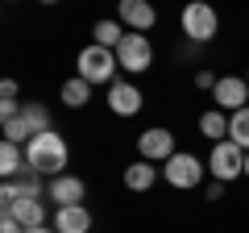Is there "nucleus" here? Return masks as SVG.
Masks as SVG:
<instances>
[{"mask_svg":"<svg viewBox=\"0 0 249 233\" xmlns=\"http://www.w3.org/2000/svg\"><path fill=\"white\" fill-rule=\"evenodd\" d=\"M67 158H71V150H67V142H62V134H54V129H46V134H37L34 142H25V162L29 171H37L42 179H58V175H67Z\"/></svg>","mask_w":249,"mask_h":233,"instance_id":"nucleus-1","label":"nucleus"},{"mask_svg":"<svg viewBox=\"0 0 249 233\" xmlns=\"http://www.w3.org/2000/svg\"><path fill=\"white\" fill-rule=\"evenodd\" d=\"M75 67H79V79H88L91 88H96V83H112L121 63H116V50H108V46L91 42V46H83V50H79Z\"/></svg>","mask_w":249,"mask_h":233,"instance_id":"nucleus-2","label":"nucleus"},{"mask_svg":"<svg viewBox=\"0 0 249 233\" xmlns=\"http://www.w3.org/2000/svg\"><path fill=\"white\" fill-rule=\"evenodd\" d=\"M208 171H212L220 183H232L245 175V146H237L232 137H224V142L212 146V158H208Z\"/></svg>","mask_w":249,"mask_h":233,"instance_id":"nucleus-3","label":"nucleus"},{"mask_svg":"<svg viewBox=\"0 0 249 233\" xmlns=\"http://www.w3.org/2000/svg\"><path fill=\"white\" fill-rule=\"evenodd\" d=\"M162 175H166V183L170 188H178V192H191V188H199V179H204V162L196 158V154H170L166 162H162Z\"/></svg>","mask_w":249,"mask_h":233,"instance_id":"nucleus-4","label":"nucleus"},{"mask_svg":"<svg viewBox=\"0 0 249 233\" xmlns=\"http://www.w3.org/2000/svg\"><path fill=\"white\" fill-rule=\"evenodd\" d=\"M216 25H220V17H216V9L208 0H191L183 9V34L191 38V42H208V38L216 34Z\"/></svg>","mask_w":249,"mask_h":233,"instance_id":"nucleus-5","label":"nucleus"},{"mask_svg":"<svg viewBox=\"0 0 249 233\" xmlns=\"http://www.w3.org/2000/svg\"><path fill=\"white\" fill-rule=\"evenodd\" d=\"M116 63H121L124 71H133V75L150 71V63H154L150 38H145V34H124V42L116 46Z\"/></svg>","mask_w":249,"mask_h":233,"instance_id":"nucleus-6","label":"nucleus"},{"mask_svg":"<svg viewBox=\"0 0 249 233\" xmlns=\"http://www.w3.org/2000/svg\"><path fill=\"white\" fill-rule=\"evenodd\" d=\"M137 150H142L145 162H166L170 154H178V150H175V134H170V129H162V125L145 129V134L137 137Z\"/></svg>","mask_w":249,"mask_h":233,"instance_id":"nucleus-7","label":"nucleus"},{"mask_svg":"<svg viewBox=\"0 0 249 233\" xmlns=\"http://www.w3.org/2000/svg\"><path fill=\"white\" fill-rule=\"evenodd\" d=\"M212 100H216V108H224V113L245 108V100H249V79H241V75H224V79H216Z\"/></svg>","mask_w":249,"mask_h":233,"instance_id":"nucleus-8","label":"nucleus"},{"mask_svg":"<svg viewBox=\"0 0 249 233\" xmlns=\"http://www.w3.org/2000/svg\"><path fill=\"white\" fill-rule=\"evenodd\" d=\"M108 108L116 116H137L142 113V92L133 83H124V79H112L108 83Z\"/></svg>","mask_w":249,"mask_h":233,"instance_id":"nucleus-9","label":"nucleus"},{"mask_svg":"<svg viewBox=\"0 0 249 233\" xmlns=\"http://www.w3.org/2000/svg\"><path fill=\"white\" fill-rule=\"evenodd\" d=\"M116 13H121V25L137 29V34L154 29V21H158V13H154L150 0H121V4H116Z\"/></svg>","mask_w":249,"mask_h":233,"instance_id":"nucleus-10","label":"nucleus"},{"mask_svg":"<svg viewBox=\"0 0 249 233\" xmlns=\"http://www.w3.org/2000/svg\"><path fill=\"white\" fill-rule=\"evenodd\" d=\"M4 216H13L21 229H42L46 225V204H42V196H21L13 208H4Z\"/></svg>","mask_w":249,"mask_h":233,"instance_id":"nucleus-11","label":"nucleus"},{"mask_svg":"<svg viewBox=\"0 0 249 233\" xmlns=\"http://www.w3.org/2000/svg\"><path fill=\"white\" fill-rule=\"evenodd\" d=\"M46 196H50L58 208H67V204H83L88 188H83V179H79V175H58V179H50Z\"/></svg>","mask_w":249,"mask_h":233,"instance_id":"nucleus-12","label":"nucleus"},{"mask_svg":"<svg viewBox=\"0 0 249 233\" xmlns=\"http://www.w3.org/2000/svg\"><path fill=\"white\" fill-rule=\"evenodd\" d=\"M54 229H58V233H91V213L83 204L54 208Z\"/></svg>","mask_w":249,"mask_h":233,"instance_id":"nucleus-13","label":"nucleus"},{"mask_svg":"<svg viewBox=\"0 0 249 233\" xmlns=\"http://www.w3.org/2000/svg\"><path fill=\"white\" fill-rule=\"evenodd\" d=\"M154 179H158V167L145 162V158H137V162L124 167V188H129V192H150Z\"/></svg>","mask_w":249,"mask_h":233,"instance_id":"nucleus-14","label":"nucleus"},{"mask_svg":"<svg viewBox=\"0 0 249 233\" xmlns=\"http://www.w3.org/2000/svg\"><path fill=\"white\" fill-rule=\"evenodd\" d=\"M21 171H25V154H21L17 142H0V175L4 179H17Z\"/></svg>","mask_w":249,"mask_h":233,"instance_id":"nucleus-15","label":"nucleus"},{"mask_svg":"<svg viewBox=\"0 0 249 233\" xmlns=\"http://www.w3.org/2000/svg\"><path fill=\"white\" fill-rule=\"evenodd\" d=\"M58 96H62V104H67V108H83V104L91 100V83L75 75V79H67V83L58 88Z\"/></svg>","mask_w":249,"mask_h":233,"instance_id":"nucleus-16","label":"nucleus"},{"mask_svg":"<svg viewBox=\"0 0 249 233\" xmlns=\"http://www.w3.org/2000/svg\"><path fill=\"white\" fill-rule=\"evenodd\" d=\"M199 134L212 137V142H224L229 137V116H224V108H212V113L199 116Z\"/></svg>","mask_w":249,"mask_h":233,"instance_id":"nucleus-17","label":"nucleus"},{"mask_svg":"<svg viewBox=\"0 0 249 233\" xmlns=\"http://www.w3.org/2000/svg\"><path fill=\"white\" fill-rule=\"evenodd\" d=\"M0 134H4V142H34V125H29V121H25V116H9V121H0Z\"/></svg>","mask_w":249,"mask_h":233,"instance_id":"nucleus-18","label":"nucleus"},{"mask_svg":"<svg viewBox=\"0 0 249 233\" xmlns=\"http://www.w3.org/2000/svg\"><path fill=\"white\" fill-rule=\"evenodd\" d=\"M91 34H96V42L108 46V50H116V46L124 42V25H121V21H96V29H91Z\"/></svg>","mask_w":249,"mask_h":233,"instance_id":"nucleus-19","label":"nucleus"},{"mask_svg":"<svg viewBox=\"0 0 249 233\" xmlns=\"http://www.w3.org/2000/svg\"><path fill=\"white\" fill-rule=\"evenodd\" d=\"M229 137H232L237 146H245V150H249V104L237 108V113H229Z\"/></svg>","mask_w":249,"mask_h":233,"instance_id":"nucleus-20","label":"nucleus"},{"mask_svg":"<svg viewBox=\"0 0 249 233\" xmlns=\"http://www.w3.org/2000/svg\"><path fill=\"white\" fill-rule=\"evenodd\" d=\"M21 116L34 125V137L50 129V113H46V104H34V100H25V104H21Z\"/></svg>","mask_w":249,"mask_h":233,"instance_id":"nucleus-21","label":"nucleus"},{"mask_svg":"<svg viewBox=\"0 0 249 233\" xmlns=\"http://www.w3.org/2000/svg\"><path fill=\"white\" fill-rule=\"evenodd\" d=\"M0 100H17V79H4V83H0Z\"/></svg>","mask_w":249,"mask_h":233,"instance_id":"nucleus-22","label":"nucleus"},{"mask_svg":"<svg viewBox=\"0 0 249 233\" xmlns=\"http://www.w3.org/2000/svg\"><path fill=\"white\" fill-rule=\"evenodd\" d=\"M0 233H25V229H21L13 216H0Z\"/></svg>","mask_w":249,"mask_h":233,"instance_id":"nucleus-23","label":"nucleus"},{"mask_svg":"<svg viewBox=\"0 0 249 233\" xmlns=\"http://www.w3.org/2000/svg\"><path fill=\"white\" fill-rule=\"evenodd\" d=\"M196 83H199V88H216V75H212V71H199Z\"/></svg>","mask_w":249,"mask_h":233,"instance_id":"nucleus-24","label":"nucleus"},{"mask_svg":"<svg viewBox=\"0 0 249 233\" xmlns=\"http://www.w3.org/2000/svg\"><path fill=\"white\" fill-rule=\"evenodd\" d=\"M25 233H58L54 225H42V229H25Z\"/></svg>","mask_w":249,"mask_h":233,"instance_id":"nucleus-25","label":"nucleus"},{"mask_svg":"<svg viewBox=\"0 0 249 233\" xmlns=\"http://www.w3.org/2000/svg\"><path fill=\"white\" fill-rule=\"evenodd\" d=\"M245 175H249V150H245Z\"/></svg>","mask_w":249,"mask_h":233,"instance_id":"nucleus-26","label":"nucleus"},{"mask_svg":"<svg viewBox=\"0 0 249 233\" xmlns=\"http://www.w3.org/2000/svg\"><path fill=\"white\" fill-rule=\"evenodd\" d=\"M42 4H58V0H42Z\"/></svg>","mask_w":249,"mask_h":233,"instance_id":"nucleus-27","label":"nucleus"}]
</instances>
